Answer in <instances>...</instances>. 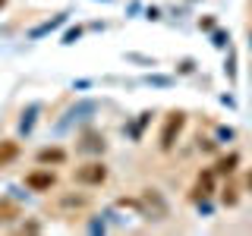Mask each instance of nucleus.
Returning <instances> with one entry per match:
<instances>
[{
  "label": "nucleus",
  "instance_id": "obj_1",
  "mask_svg": "<svg viewBox=\"0 0 252 236\" xmlns=\"http://www.w3.org/2000/svg\"><path fill=\"white\" fill-rule=\"evenodd\" d=\"M183 126H186V114H183V110H170V114L164 117L161 132H158V148H161V151H170V148L177 145Z\"/></svg>",
  "mask_w": 252,
  "mask_h": 236
},
{
  "label": "nucleus",
  "instance_id": "obj_2",
  "mask_svg": "<svg viewBox=\"0 0 252 236\" xmlns=\"http://www.w3.org/2000/svg\"><path fill=\"white\" fill-rule=\"evenodd\" d=\"M107 177H110V170L104 161H85L73 170V179L79 186H104Z\"/></svg>",
  "mask_w": 252,
  "mask_h": 236
},
{
  "label": "nucleus",
  "instance_id": "obj_3",
  "mask_svg": "<svg viewBox=\"0 0 252 236\" xmlns=\"http://www.w3.org/2000/svg\"><path fill=\"white\" fill-rule=\"evenodd\" d=\"M54 186H57V173L51 167H44V164L26 173V189L29 192H51Z\"/></svg>",
  "mask_w": 252,
  "mask_h": 236
},
{
  "label": "nucleus",
  "instance_id": "obj_4",
  "mask_svg": "<svg viewBox=\"0 0 252 236\" xmlns=\"http://www.w3.org/2000/svg\"><path fill=\"white\" fill-rule=\"evenodd\" d=\"M211 192H215V170H202L199 179H195V186H192V195H189V199L199 202V199H205V195H211Z\"/></svg>",
  "mask_w": 252,
  "mask_h": 236
},
{
  "label": "nucleus",
  "instance_id": "obj_5",
  "mask_svg": "<svg viewBox=\"0 0 252 236\" xmlns=\"http://www.w3.org/2000/svg\"><path fill=\"white\" fill-rule=\"evenodd\" d=\"M66 148H57V145H54V148H41V151H38L35 154V161L38 164H44V167H60V164H66Z\"/></svg>",
  "mask_w": 252,
  "mask_h": 236
},
{
  "label": "nucleus",
  "instance_id": "obj_6",
  "mask_svg": "<svg viewBox=\"0 0 252 236\" xmlns=\"http://www.w3.org/2000/svg\"><path fill=\"white\" fill-rule=\"evenodd\" d=\"M19 154H22V148H19V142H16V139H0V167L16 164V161H19Z\"/></svg>",
  "mask_w": 252,
  "mask_h": 236
},
{
  "label": "nucleus",
  "instance_id": "obj_7",
  "mask_svg": "<svg viewBox=\"0 0 252 236\" xmlns=\"http://www.w3.org/2000/svg\"><path fill=\"white\" fill-rule=\"evenodd\" d=\"M236 164H240V154H236V151L224 154V157L215 164V177H230V173L236 170Z\"/></svg>",
  "mask_w": 252,
  "mask_h": 236
},
{
  "label": "nucleus",
  "instance_id": "obj_8",
  "mask_svg": "<svg viewBox=\"0 0 252 236\" xmlns=\"http://www.w3.org/2000/svg\"><path fill=\"white\" fill-rule=\"evenodd\" d=\"M220 199H224V205H230V208H233V205H236V189H233V186H227Z\"/></svg>",
  "mask_w": 252,
  "mask_h": 236
},
{
  "label": "nucleus",
  "instance_id": "obj_9",
  "mask_svg": "<svg viewBox=\"0 0 252 236\" xmlns=\"http://www.w3.org/2000/svg\"><path fill=\"white\" fill-rule=\"evenodd\" d=\"M246 186H249V192H252V170H249V177H246Z\"/></svg>",
  "mask_w": 252,
  "mask_h": 236
},
{
  "label": "nucleus",
  "instance_id": "obj_10",
  "mask_svg": "<svg viewBox=\"0 0 252 236\" xmlns=\"http://www.w3.org/2000/svg\"><path fill=\"white\" fill-rule=\"evenodd\" d=\"M6 3H10V0H0V10H6Z\"/></svg>",
  "mask_w": 252,
  "mask_h": 236
}]
</instances>
